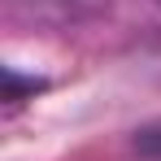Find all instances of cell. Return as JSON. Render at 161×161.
Listing matches in <instances>:
<instances>
[{"instance_id":"3957f363","label":"cell","mask_w":161,"mask_h":161,"mask_svg":"<svg viewBox=\"0 0 161 161\" xmlns=\"http://www.w3.org/2000/svg\"><path fill=\"white\" fill-rule=\"evenodd\" d=\"M157 4H161V0H157Z\"/></svg>"},{"instance_id":"6da1fadb","label":"cell","mask_w":161,"mask_h":161,"mask_svg":"<svg viewBox=\"0 0 161 161\" xmlns=\"http://www.w3.org/2000/svg\"><path fill=\"white\" fill-rule=\"evenodd\" d=\"M135 148L144 157H161V122H153V126H144V131L135 135Z\"/></svg>"},{"instance_id":"7a4b0ae2","label":"cell","mask_w":161,"mask_h":161,"mask_svg":"<svg viewBox=\"0 0 161 161\" xmlns=\"http://www.w3.org/2000/svg\"><path fill=\"white\" fill-rule=\"evenodd\" d=\"M70 4H74L79 13H96V9H105L109 0H70Z\"/></svg>"}]
</instances>
